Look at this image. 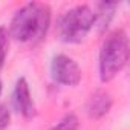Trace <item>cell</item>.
<instances>
[{"mask_svg":"<svg viewBox=\"0 0 130 130\" xmlns=\"http://www.w3.org/2000/svg\"><path fill=\"white\" fill-rule=\"evenodd\" d=\"M11 121V112L5 104H0V130H5L9 125Z\"/></svg>","mask_w":130,"mask_h":130,"instance_id":"obj_10","label":"cell"},{"mask_svg":"<svg viewBox=\"0 0 130 130\" xmlns=\"http://www.w3.org/2000/svg\"><path fill=\"white\" fill-rule=\"evenodd\" d=\"M51 75L58 84L77 86L81 81V68L72 57L66 54H57L51 60Z\"/></svg>","mask_w":130,"mask_h":130,"instance_id":"obj_4","label":"cell"},{"mask_svg":"<svg viewBox=\"0 0 130 130\" xmlns=\"http://www.w3.org/2000/svg\"><path fill=\"white\" fill-rule=\"evenodd\" d=\"M78 124H80L78 116L75 113L69 112V113L64 115L51 130H77L78 128Z\"/></svg>","mask_w":130,"mask_h":130,"instance_id":"obj_8","label":"cell"},{"mask_svg":"<svg viewBox=\"0 0 130 130\" xmlns=\"http://www.w3.org/2000/svg\"><path fill=\"white\" fill-rule=\"evenodd\" d=\"M0 93H2V81H0Z\"/></svg>","mask_w":130,"mask_h":130,"instance_id":"obj_11","label":"cell"},{"mask_svg":"<svg viewBox=\"0 0 130 130\" xmlns=\"http://www.w3.org/2000/svg\"><path fill=\"white\" fill-rule=\"evenodd\" d=\"M116 8H118L116 2H100V3H96V11H95L96 22H95V25H98L100 32H104L109 28V25L115 15Z\"/></svg>","mask_w":130,"mask_h":130,"instance_id":"obj_7","label":"cell"},{"mask_svg":"<svg viewBox=\"0 0 130 130\" xmlns=\"http://www.w3.org/2000/svg\"><path fill=\"white\" fill-rule=\"evenodd\" d=\"M112 106L113 96L106 89H96L90 93V96L86 101V113L93 119H100L110 112Z\"/></svg>","mask_w":130,"mask_h":130,"instance_id":"obj_6","label":"cell"},{"mask_svg":"<svg viewBox=\"0 0 130 130\" xmlns=\"http://www.w3.org/2000/svg\"><path fill=\"white\" fill-rule=\"evenodd\" d=\"M51 22L52 9L47 3L28 2L14 12L8 32L20 43L37 44L46 37Z\"/></svg>","mask_w":130,"mask_h":130,"instance_id":"obj_1","label":"cell"},{"mask_svg":"<svg viewBox=\"0 0 130 130\" xmlns=\"http://www.w3.org/2000/svg\"><path fill=\"white\" fill-rule=\"evenodd\" d=\"M96 22L95 9L89 5H77L64 11L57 20V37L63 43H81Z\"/></svg>","mask_w":130,"mask_h":130,"instance_id":"obj_3","label":"cell"},{"mask_svg":"<svg viewBox=\"0 0 130 130\" xmlns=\"http://www.w3.org/2000/svg\"><path fill=\"white\" fill-rule=\"evenodd\" d=\"M11 103H12L14 110L25 118H34L37 115L35 103L32 100L31 89H29V84L25 77H20L15 81L12 95H11Z\"/></svg>","mask_w":130,"mask_h":130,"instance_id":"obj_5","label":"cell"},{"mask_svg":"<svg viewBox=\"0 0 130 130\" xmlns=\"http://www.w3.org/2000/svg\"><path fill=\"white\" fill-rule=\"evenodd\" d=\"M9 49V32L5 26H0V69L3 68Z\"/></svg>","mask_w":130,"mask_h":130,"instance_id":"obj_9","label":"cell"},{"mask_svg":"<svg viewBox=\"0 0 130 130\" xmlns=\"http://www.w3.org/2000/svg\"><path fill=\"white\" fill-rule=\"evenodd\" d=\"M128 35L124 29H115L106 35L98 55V72L103 83L112 81L128 61Z\"/></svg>","mask_w":130,"mask_h":130,"instance_id":"obj_2","label":"cell"}]
</instances>
